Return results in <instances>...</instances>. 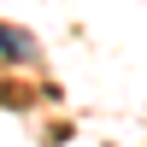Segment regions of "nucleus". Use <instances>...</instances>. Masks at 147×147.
Returning a JSON list of instances; mask_svg holds the SVG:
<instances>
[{
    "instance_id": "obj_1",
    "label": "nucleus",
    "mask_w": 147,
    "mask_h": 147,
    "mask_svg": "<svg viewBox=\"0 0 147 147\" xmlns=\"http://www.w3.org/2000/svg\"><path fill=\"white\" fill-rule=\"evenodd\" d=\"M0 59H18L24 65V59H35V41L24 30H12V24H0Z\"/></svg>"
}]
</instances>
